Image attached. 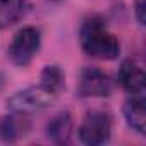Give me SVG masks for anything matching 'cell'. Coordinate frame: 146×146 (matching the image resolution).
I'll return each instance as SVG.
<instances>
[{"label": "cell", "mask_w": 146, "mask_h": 146, "mask_svg": "<svg viewBox=\"0 0 146 146\" xmlns=\"http://www.w3.org/2000/svg\"><path fill=\"white\" fill-rule=\"evenodd\" d=\"M57 95H58L57 91H52L46 86L38 84V86H31V88L21 90L16 95H12L7 100V107L14 113L28 115V113L40 112V110L46 108L48 105H52L55 102Z\"/></svg>", "instance_id": "2"}, {"label": "cell", "mask_w": 146, "mask_h": 146, "mask_svg": "<svg viewBox=\"0 0 146 146\" xmlns=\"http://www.w3.org/2000/svg\"><path fill=\"white\" fill-rule=\"evenodd\" d=\"M124 115L131 129H134L137 134H144L146 131V108H144V98L141 95H134L131 100L124 105Z\"/></svg>", "instance_id": "7"}, {"label": "cell", "mask_w": 146, "mask_h": 146, "mask_svg": "<svg viewBox=\"0 0 146 146\" xmlns=\"http://www.w3.org/2000/svg\"><path fill=\"white\" fill-rule=\"evenodd\" d=\"M134 11H136V17L139 21V24H144V21H146V0H136Z\"/></svg>", "instance_id": "12"}, {"label": "cell", "mask_w": 146, "mask_h": 146, "mask_svg": "<svg viewBox=\"0 0 146 146\" xmlns=\"http://www.w3.org/2000/svg\"><path fill=\"white\" fill-rule=\"evenodd\" d=\"M48 137H52L55 143H67L70 136V117L69 113H58L53 117L46 125Z\"/></svg>", "instance_id": "10"}, {"label": "cell", "mask_w": 146, "mask_h": 146, "mask_svg": "<svg viewBox=\"0 0 146 146\" xmlns=\"http://www.w3.org/2000/svg\"><path fill=\"white\" fill-rule=\"evenodd\" d=\"M112 90L110 78L100 69H84L79 78L78 91L81 96H107Z\"/></svg>", "instance_id": "5"}, {"label": "cell", "mask_w": 146, "mask_h": 146, "mask_svg": "<svg viewBox=\"0 0 146 146\" xmlns=\"http://www.w3.org/2000/svg\"><path fill=\"white\" fill-rule=\"evenodd\" d=\"M110 131H112V127H110L108 117L102 112H93V113L86 115V119L83 120V124L79 127V137L84 144L100 146L108 141Z\"/></svg>", "instance_id": "4"}, {"label": "cell", "mask_w": 146, "mask_h": 146, "mask_svg": "<svg viewBox=\"0 0 146 146\" xmlns=\"http://www.w3.org/2000/svg\"><path fill=\"white\" fill-rule=\"evenodd\" d=\"M41 43L40 31L36 28H23L9 45V58L16 65H26L38 52Z\"/></svg>", "instance_id": "3"}, {"label": "cell", "mask_w": 146, "mask_h": 146, "mask_svg": "<svg viewBox=\"0 0 146 146\" xmlns=\"http://www.w3.org/2000/svg\"><path fill=\"white\" fill-rule=\"evenodd\" d=\"M119 83L129 93L143 95L144 86H146V74L136 62L125 60L119 69Z\"/></svg>", "instance_id": "6"}, {"label": "cell", "mask_w": 146, "mask_h": 146, "mask_svg": "<svg viewBox=\"0 0 146 146\" xmlns=\"http://www.w3.org/2000/svg\"><path fill=\"white\" fill-rule=\"evenodd\" d=\"M81 45L88 55L102 60H112L120 52L119 40L107 31L103 21L98 17H91L83 24Z\"/></svg>", "instance_id": "1"}, {"label": "cell", "mask_w": 146, "mask_h": 146, "mask_svg": "<svg viewBox=\"0 0 146 146\" xmlns=\"http://www.w3.org/2000/svg\"><path fill=\"white\" fill-rule=\"evenodd\" d=\"M26 11V0H0V29L17 23Z\"/></svg>", "instance_id": "9"}, {"label": "cell", "mask_w": 146, "mask_h": 146, "mask_svg": "<svg viewBox=\"0 0 146 146\" xmlns=\"http://www.w3.org/2000/svg\"><path fill=\"white\" fill-rule=\"evenodd\" d=\"M40 84H43V86H46L48 90L58 93V90H60L62 84H64V74H62V70H60L57 65H48V67H45L43 72H41V83H40Z\"/></svg>", "instance_id": "11"}, {"label": "cell", "mask_w": 146, "mask_h": 146, "mask_svg": "<svg viewBox=\"0 0 146 146\" xmlns=\"http://www.w3.org/2000/svg\"><path fill=\"white\" fill-rule=\"evenodd\" d=\"M28 131H29V122L23 113H14L0 120V137L4 141H16L23 137Z\"/></svg>", "instance_id": "8"}]
</instances>
